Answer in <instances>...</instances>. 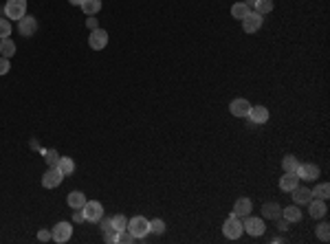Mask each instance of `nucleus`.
<instances>
[{
	"instance_id": "a19ab883",
	"label": "nucleus",
	"mask_w": 330,
	"mask_h": 244,
	"mask_svg": "<svg viewBox=\"0 0 330 244\" xmlns=\"http://www.w3.org/2000/svg\"><path fill=\"white\" fill-rule=\"evenodd\" d=\"M68 2H70V4H82L84 0H68Z\"/></svg>"
},
{
	"instance_id": "5701e85b",
	"label": "nucleus",
	"mask_w": 330,
	"mask_h": 244,
	"mask_svg": "<svg viewBox=\"0 0 330 244\" xmlns=\"http://www.w3.org/2000/svg\"><path fill=\"white\" fill-rule=\"evenodd\" d=\"M282 218H286L289 222H299V220H301V211H299L297 205H291V207L282 209Z\"/></svg>"
},
{
	"instance_id": "72a5a7b5",
	"label": "nucleus",
	"mask_w": 330,
	"mask_h": 244,
	"mask_svg": "<svg viewBox=\"0 0 330 244\" xmlns=\"http://www.w3.org/2000/svg\"><path fill=\"white\" fill-rule=\"evenodd\" d=\"M37 240H40V242H49V240H53V233L46 231V229H42V231H37Z\"/></svg>"
},
{
	"instance_id": "f257e3e1",
	"label": "nucleus",
	"mask_w": 330,
	"mask_h": 244,
	"mask_svg": "<svg viewBox=\"0 0 330 244\" xmlns=\"http://www.w3.org/2000/svg\"><path fill=\"white\" fill-rule=\"evenodd\" d=\"M128 231L134 236V240H143L150 233V220L143 215H134L132 220H128Z\"/></svg>"
},
{
	"instance_id": "9d476101",
	"label": "nucleus",
	"mask_w": 330,
	"mask_h": 244,
	"mask_svg": "<svg viewBox=\"0 0 330 244\" xmlns=\"http://www.w3.org/2000/svg\"><path fill=\"white\" fill-rule=\"evenodd\" d=\"M108 44V33L103 29H93V33L88 35V46L93 51H101Z\"/></svg>"
},
{
	"instance_id": "bb28decb",
	"label": "nucleus",
	"mask_w": 330,
	"mask_h": 244,
	"mask_svg": "<svg viewBox=\"0 0 330 244\" xmlns=\"http://www.w3.org/2000/svg\"><path fill=\"white\" fill-rule=\"evenodd\" d=\"M247 13H249V7H247L244 2H235L233 7H231V16L238 18V20H242V18L247 16Z\"/></svg>"
},
{
	"instance_id": "f8f14e48",
	"label": "nucleus",
	"mask_w": 330,
	"mask_h": 244,
	"mask_svg": "<svg viewBox=\"0 0 330 244\" xmlns=\"http://www.w3.org/2000/svg\"><path fill=\"white\" fill-rule=\"evenodd\" d=\"M249 121H251L253 125H262L268 121V110L264 106H251V110H249Z\"/></svg>"
},
{
	"instance_id": "39448f33",
	"label": "nucleus",
	"mask_w": 330,
	"mask_h": 244,
	"mask_svg": "<svg viewBox=\"0 0 330 244\" xmlns=\"http://www.w3.org/2000/svg\"><path fill=\"white\" fill-rule=\"evenodd\" d=\"M82 211H84V218H86L88 222H99L103 215V205L99 203V200H86Z\"/></svg>"
},
{
	"instance_id": "ddd939ff",
	"label": "nucleus",
	"mask_w": 330,
	"mask_h": 244,
	"mask_svg": "<svg viewBox=\"0 0 330 244\" xmlns=\"http://www.w3.org/2000/svg\"><path fill=\"white\" fill-rule=\"evenodd\" d=\"M308 211H310V218H324L328 214V207H326V200H319V198H313L308 203Z\"/></svg>"
},
{
	"instance_id": "4c0bfd02",
	"label": "nucleus",
	"mask_w": 330,
	"mask_h": 244,
	"mask_svg": "<svg viewBox=\"0 0 330 244\" xmlns=\"http://www.w3.org/2000/svg\"><path fill=\"white\" fill-rule=\"evenodd\" d=\"M103 240H106L108 244H115L117 242V233H106V236H103Z\"/></svg>"
},
{
	"instance_id": "6ab92c4d",
	"label": "nucleus",
	"mask_w": 330,
	"mask_h": 244,
	"mask_svg": "<svg viewBox=\"0 0 330 244\" xmlns=\"http://www.w3.org/2000/svg\"><path fill=\"white\" fill-rule=\"evenodd\" d=\"M262 211H264V218H268V220H277L282 215V207L277 203H264Z\"/></svg>"
},
{
	"instance_id": "7ed1b4c3",
	"label": "nucleus",
	"mask_w": 330,
	"mask_h": 244,
	"mask_svg": "<svg viewBox=\"0 0 330 244\" xmlns=\"http://www.w3.org/2000/svg\"><path fill=\"white\" fill-rule=\"evenodd\" d=\"M223 233H225V238H229V240H238V238L242 236L244 229H242V222H240L238 215H229V218L225 220Z\"/></svg>"
},
{
	"instance_id": "f704fd0d",
	"label": "nucleus",
	"mask_w": 330,
	"mask_h": 244,
	"mask_svg": "<svg viewBox=\"0 0 330 244\" xmlns=\"http://www.w3.org/2000/svg\"><path fill=\"white\" fill-rule=\"evenodd\" d=\"M9 68H11V64H9V60L0 55V75H7V73H9Z\"/></svg>"
},
{
	"instance_id": "c756f323",
	"label": "nucleus",
	"mask_w": 330,
	"mask_h": 244,
	"mask_svg": "<svg viewBox=\"0 0 330 244\" xmlns=\"http://www.w3.org/2000/svg\"><path fill=\"white\" fill-rule=\"evenodd\" d=\"M315 233H317V238L322 242H328L330 240V224L328 222H322L317 229H315Z\"/></svg>"
},
{
	"instance_id": "aec40b11",
	"label": "nucleus",
	"mask_w": 330,
	"mask_h": 244,
	"mask_svg": "<svg viewBox=\"0 0 330 244\" xmlns=\"http://www.w3.org/2000/svg\"><path fill=\"white\" fill-rule=\"evenodd\" d=\"M58 170L62 172L64 176H70L75 172V161L70 156H60V163H58Z\"/></svg>"
},
{
	"instance_id": "f03ea898",
	"label": "nucleus",
	"mask_w": 330,
	"mask_h": 244,
	"mask_svg": "<svg viewBox=\"0 0 330 244\" xmlns=\"http://www.w3.org/2000/svg\"><path fill=\"white\" fill-rule=\"evenodd\" d=\"M4 16L9 20H20L22 16H27V0H7L4 4Z\"/></svg>"
},
{
	"instance_id": "e433bc0d",
	"label": "nucleus",
	"mask_w": 330,
	"mask_h": 244,
	"mask_svg": "<svg viewBox=\"0 0 330 244\" xmlns=\"http://www.w3.org/2000/svg\"><path fill=\"white\" fill-rule=\"evenodd\" d=\"M73 220H75V222H84V220H86V218H84V211H82V209L75 211V214H73Z\"/></svg>"
},
{
	"instance_id": "a211bd4d",
	"label": "nucleus",
	"mask_w": 330,
	"mask_h": 244,
	"mask_svg": "<svg viewBox=\"0 0 330 244\" xmlns=\"http://www.w3.org/2000/svg\"><path fill=\"white\" fill-rule=\"evenodd\" d=\"M66 203H68L70 209H82L84 205H86V196H84L82 191H70V194L66 196Z\"/></svg>"
},
{
	"instance_id": "ea45409f",
	"label": "nucleus",
	"mask_w": 330,
	"mask_h": 244,
	"mask_svg": "<svg viewBox=\"0 0 330 244\" xmlns=\"http://www.w3.org/2000/svg\"><path fill=\"white\" fill-rule=\"evenodd\" d=\"M256 2H258V0H244V4H247V7H253Z\"/></svg>"
},
{
	"instance_id": "b1692460",
	"label": "nucleus",
	"mask_w": 330,
	"mask_h": 244,
	"mask_svg": "<svg viewBox=\"0 0 330 244\" xmlns=\"http://www.w3.org/2000/svg\"><path fill=\"white\" fill-rule=\"evenodd\" d=\"M297 167H299V161H297L293 154H286V156L282 158V170H284V172H293V174H295Z\"/></svg>"
},
{
	"instance_id": "dca6fc26",
	"label": "nucleus",
	"mask_w": 330,
	"mask_h": 244,
	"mask_svg": "<svg viewBox=\"0 0 330 244\" xmlns=\"http://www.w3.org/2000/svg\"><path fill=\"white\" fill-rule=\"evenodd\" d=\"M297 185H299V176L293 174V172H284V176L280 178V189L284 191H293Z\"/></svg>"
},
{
	"instance_id": "c85d7f7f",
	"label": "nucleus",
	"mask_w": 330,
	"mask_h": 244,
	"mask_svg": "<svg viewBox=\"0 0 330 244\" xmlns=\"http://www.w3.org/2000/svg\"><path fill=\"white\" fill-rule=\"evenodd\" d=\"M44 161L49 167H58L60 163V154L55 152V150H44Z\"/></svg>"
},
{
	"instance_id": "393cba45",
	"label": "nucleus",
	"mask_w": 330,
	"mask_h": 244,
	"mask_svg": "<svg viewBox=\"0 0 330 244\" xmlns=\"http://www.w3.org/2000/svg\"><path fill=\"white\" fill-rule=\"evenodd\" d=\"M328 196H330V185H328V183H322V185H317L313 189V198L328 200Z\"/></svg>"
},
{
	"instance_id": "20e7f679",
	"label": "nucleus",
	"mask_w": 330,
	"mask_h": 244,
	"mask_svg": "<svg viewBox=\"0 0 330 244\" xmlns=\"http://www.w3.org/2000/svg\"><path fill=\"white\" fill-rule=\"evenodd\" d=\"M242 229L249 233V236H253V238L262 236V233L266 231V227H264V220H262V218H253L251 214H249V215H244Z\"/></svg>"
},
{
	"instance_id": "2eb2a0df",
	"label": "nucleus",
	"mask_w": 330,
	"mask_h": 244,
	"mask_svg": "<svg viewBox=\"0 0 330 244\" xmlns=\"http://www.w3.org/2000/svg\"><path fill=\"white\" fill-rule=\"evenodd\" d=\"M293 200H295V205H308L310 200H313V191H310L308 187L297 185L293 189Z\"/></svg>"
},
{
	"instance_id": "0eeeda50",
	"label": "nucleus",
	"mask_w": 330,
	"mask_h": 244,
	"mask_svg": "<svg viewBox=\"0 0 330 244\" xmlns=\"http://www.w3.org/2000/svg\"><path fill=\"white\" fill-rule=\"evenodd\" d=\"M18 31H20V35H25V37L35 35V31H37L35 16H22L20 20H18Z\"/></svg>"
},
{
	"instance_id": "9b49d317",
	"label": "nucleus",
	"mask_w": 330,
	"mask_h": 244,
	"mask_svg": "<svg viewBox=\"0 0 330 244\" xmlns=\"http://www.w3.org/2000/svg\"><path fill=\"white\" fill-rule=\"evenodd\" d=\"M295 174L299 176V178H304V181H317L319 167L313 165V163H299V167H297Z\"/></svg>"
},
{
	"instance_id": "473e14b6",
	"label": "nucleus",
	"mask_w": 330,
	"mask_h": 244,
	"mask_svg": "<svg viewBox=\"0 0 330 244\" xmlns=\"http://www.w3.org/2000/svg\"><path fill=\"white\" fill-rule=\"evenodd\" d=\"M99 222H101V231H103V236H106V233H117V231H115V227H112V218H103V215H101V220H99Z\"/></svg>"
},
{
	"instance_id": "412c9836",
	"label": "nucleus",
	"mask_w": 330,
	"mask_h": 244,
	"mask_svg": "<svg viewBox=\"0 0 330 244\" xmlns=\"http://www.w3.org/2000/svg\"><path fill=\"white\" fill-rule=\"evenodd\" d=\"M0 55L2 58H11V55H16V44H13L11 37H4V40H0Z\"/></svg>"
},
{
	"instance_id": "58836bf2",
	"label": "nucleus",
	"mask_w": 330,
	"mask_h": 244,
	"mask_svg": "<svg viewBox=\"0 0 330 244\" xmlns=\"http://www.w3.org/2000/svg\"><path fill=\"white\" fill-rule=\"evenodd\" d=\"M86 25L91 27V29H99V27H97V20H95V18H88V20H86Z\"/></svg>"
},
{
	"instance_id": "a878e982",
	"label": "nucleus",
	"mask_w": 330,
	"mask_h": 244,
	"mask_svg": "<svg viewBox=\"0 0 330 244\" xmlns=\"http://www.w3.org/2000/svg\"><path fill=\"white\" fill-rule=\"evenodd\" d=\"M253 7H256V13L264 16V13H271L273 11V0H258Z\"/></svg>"
},
{
	"instance_id": "7c9ffc66",
	"label": "nucleus",
	"mask_w": 330,
	"mask_h": 244,
	"mask_svg": "<svg viewBox=\"0 0 330 244\" xmlns=\"http://www.w3.org/2000/svg\"><path fill=\"white\" fill-rule=\"evenodd\" d=\"M9 35H11V22H9V18H0V40Z\"/></svg>"
},
{
	"instance_id": "c9c22d12",
	"label": "nucleus",
	"mask_w": 330,
	"mask_h": 244,
	"mask_svg": "<svg viewBox=\"0 0 330 244\" xmlns=\"http://www.w3.org/2000/svg\"><path fill=\"white\" fill-rule=\"evenodd\" d=\"M277 229H280V231H289V220L286 218H277Z\"/></svg>"
},
{
	"instance_id": "6e6552de",
	"label": "nucleus",
	"mask_w": 330,
	"mask_h": 244,
	"mask_svg": "<svg viewBox=\"0 0 330 244\" xmlns=\"http://www.w3.org/2000/svg\"><path fill=\"white\" fill-rule=\"evenodd\" d=\"M53 240L58 244H64L70 240V236H73V227H70V222H58L53 227Z\"/></svg>"
},
{
	"instance_id": "2f4dec72",
	"label": "nucleus",
	"mask_w": 330,
	"mask_h": 244,
	"mask_svg": "<svg viewBox=\"0 0 330 244\" xmlns=\"http://www.w3.org/2000/svg\"><path fill=\"white\" fill-rule=\"evenodd\" d=\"M150 231L152 233H159V236H161V233H165V222L163 220H150Z\"/></svg>"
},
{
	"instance_id": "4468645a",
	"label": "nucleus",
	"mask_w": 330,
	"mask_h": 244,
	"mask_svg": "<svg viewBox=\"0 0 330 244\" xmlns=\"http://www.w3.org/2000/svg\"><path fill=\"white\" fill-rule=\"evenodd\" d=\"M229 110H231L233 117H247L249 110H251V104H249L247 99H233L231 106H229Z\"/></svg>"
},
{
	"instance_id": "1a4fd4ad",
	"label": "nucleus",
	"mask_w": 330,
	"mask_h": 244,
	"mask_svg": "<svg viewBox=\"0 0 330 244\" xmlns=\"http://www.w3.org/2000/svg\"><path fill=\"white\" fill-rule=\"evenodd\" d=\"M62 181H64V174L58 170V167H49V170L44 172V176H42V185H44L46 189H53V187H58Z\"/></svg>"
},
{
	"instance_id": "cd10ccee",
	"label": "nucleus",
	"mask_w": 330,
	"mask_h": 244,
	"mask_svg": "<svg viewBox=\"0 0 330 244\" xmlns=\"http://www.w3.org/2000/svg\"><path fill=\"white\" fill-rule=\"evenodd\" d=\"M112 227H115L117 233L126 231V229H128V218H126V215H112Z\"/></svg>"
},
{
	"instance_id": "423d86ee",
	"label": "nucleus",
	"mask_w": 330,
	"mask_h": 244,
	"mask_svg": "<svg viewBox=\"0 0 330 244\" xmlns=\"http://www.w3.org/2000/svg\"><path fill=\"white\" fill-rule=\"evenodd\" d=\"M262 20H264V16H260V13H256V11H249L247 16L242 18V29H244V33H256V31H260Z\"/></svg>"
},
{
	"instance_id": "4be33fe9",
	"label": "nucleus",
	"mask_w": 330,
	"mask_h": 244,
	"mask_svg": "<svg viewBox=\"0 0 330 244\" xmlns=\"http://www.w3.org/2000/svg\"><path fill=\"white\" fill-rule=\"evenodd\" d=\"M79 7H82V11L86 16H95V13H99V9H101V0H84Z\"/></svg>"
},
{
	"instance_id": "f3484780",
	"label": "nucleus",
	"mask_w": 330,
	"mask_h": 244,
	"mask_svg": "<svg viewBox=\"0 0 330 244\" xmlns=\"http://www.w3.org/2000/svg\"><path fill=\"white\" fill-rule=\"evenodd\" d=\"M251 209H253L251 200H249V198H238V200H235V205H233V215L244 218V215L251 214Z\"/></svg>"
}]
</instances>
